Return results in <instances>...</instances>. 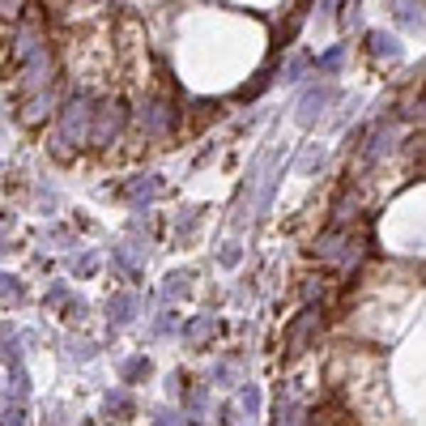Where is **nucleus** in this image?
I'll return each mask as SVG.
<instances>
[{
    "label": "nucleus",
    "mask_w": 426,
    "mask_h": 426,
    "mask_svg": "<svg viewBox=\"0 0 426 426\" xmlns=\"http://www.w3.org/2000/svg\"><path fill=\"white\" fill-rule=\"evenodd\" d=\"M171 119H175V115H171V107H162V102H158V107H141V128H145L149 137H162V132L171 128Z\"/></svg>",
    "instance_id": "obj_5"
},
{
    "label": "nucleus",
    "mask_w": 426,
    "mask_h": 426,
    "mask_svg": "<svg viewBox=\"0 0 426 426\" xmlns=\"http://www.w3.org/2000/svg\"><path fill=\"white\" fill-rule=\"evenodd\" d=\"M47 73H51V55H47V51L30 55V60H26V90H38V85L47 81Z\"/></svg>",
    "instance_id": "obj_6"
},
{
    "label": "nucleus",
    "mask_w": 426,
    "mask_h": 426,
    "mask_svg": "<svg viewBox=\"0 0 426 426\" xmlns=\"http://www.w3.org/2000/svg\"><path fill=\"white\" fill-rule=\"evenodd\" d=\"M128 192H132V201H154V196H162V179H158V175H149V179H137Z\"/></svg>",
    "instance_id": "obj_7"
},
{
    "label": "nucleus",
    "mask_w": 426,
    "mask_h": 426,
    "mask_svg": "<svg viewBox=\"0 0 426 426\" xmlns=\"http://www.w3.org/2000/svg\"><path fill=\"white\" fill-rule=\"evenodd\" d=\"M388 137H393L388 128H376V132H371V145H367V158H380V154L388 149Z\"/></svg>",
    "instance_id": "obj_10"
},
{
    "label": "nucleus",
    "mask_w": 426,
    "mask_h": 426,
    "mask_svg": "<svg viewBox=\"0 0 426 426\" xmlns=\"http://www.w3.org/2000/svg\"><path fill=\"white\" fill-rule=\"evenodd\" d=\"M188 290V273H171L166 277V294H183Z\"/></svg>",
    "instance_id": "obj_14"
},
{
    "label": "nucleus",
    "mask_w": 426,
    "mask_h": 426,
    "mask_svg": "<svg viewBox=\"0 0 426 426\" xmlns=\"http://www.w3.org/2000/svg\"><path fill=\"white\" fill-rule=\"evenodd\" d=\"M422 111H426V98H422Z\"/></svg>",
    "instance_id": "obj_16"
},
{
    "label": "nucleus",
    "mask_w": 426,
    "mask_h": 426,
    "mask_svg": "<svg viewBox=\"0 0 426 426\" xmlns=\"http://www.w3.org/2000/svg\"><path fill=\"white\" fill-rule=\"evenodd\" d=\"M371 51H376V55H393V60L401 55V47H397L393 34H371Z\"/></svg>",
    "instance_id": "obj_8"
},
{
    "label": "nucleus",
    "mask_w": 426,
    "mask_h": 426,
    "mask_svg": "<svg viewBox=\"0 0 426 426\" xmlns=\"http://www.w3.org/2000/svg\"><path fill=\"white\" fill-rule=\"evenodd\" d=\"M316 256H320V260H337V265H354V260H358V243L350 239V230L329 226V230L316 239Z\"/></svg>",
    "instance_id": "obj_2"
},
{
    "label": "nucleus",
    "mask_w": 426,
    "mask_h": 426,
    "mask_svg": "<svg viewBox=\"0 0 426 426\" xmlns=\"http://www.w3.org/2000/svg\"><path fill=\"white\" fill-rule=\"evenodd\" d=\"M141 371H145V363H141V358H137V363H128V367H124V376H128V380H137V376H141Z\"/></svg>",
    "instance_id": "obj_15"
},
{
    "label": "nucleus",
    "mask_w": 426,
    "mask_h": 426,
    "mask_svg": "<svg viewBox=\"0 0 426 426\" xmlns=\"http://www.w3.org/2000/svg\"><path fill=\"white\" fill-rule=\"evenodd\" d=\"M119 128H124V111H119L115 102H107V107H98V124H94V137H90V141H94V145H107Z\"/></svg>",
    "instance_id": "obj_3"
},
{
    "label": "nucleus",
    "mask_w": 426,
    "mask_h": 426,
    "mask_svg": "<svg viewBox=\"0 0 426 426\" xmlns=\"http://www.w3.org/2000/svg\"><path fill=\"white\" fill-rule=\"evenodd\" d=\"M90 107H94V102H90V94L68 98L64 119H60V141H85V137H94V132H90V119H94L98 111H90Z\"/></svg>",
    "instance_id": "obj_1"
},
{
    "label": "nucleus",
    "mask_w": 426,
    "mask_h": 426,
    "mask_svg": "<svg viewBox=\"0 0 426 426\" xmlns=\"http://www.w3.org/2000/svg\"><path fill=\"white\" fill-rule=\"evenodd\" d=\"M329 102H333V90H329V85H320V90L303 94V102H299V119H303V124H311V119H316Z\"/></svg>",
    "instance_id": "obj_4"
},
{
    "label": "nucleus",
    "mask_w": 426,
    "mask_h": 426,
    "mask_svg": "<svg viewBox=\"0 0 426 426\" xmlns=\"http://www.w3.org/2000/svg\"><path fill=\"white\" fill-rule=\"evenodd\" d=\"M209 329H213V320H196V324H188V341H205Z\"/></svg>",
    "instance_id": "obj_13"
},
{
    "label": "nucleus",
    "mask_w": 426,
    "mask_h": 426,
    "mask_svg": "<svg viewBox=\"0 0 426 426\" xmlns=\"http://www.w3.org/2000/svg\"><path fill=\"white\" fill-rule=\"evenodd\" d=\"M132 307H137V299H132V294H119V299L111 303V316H115V324H124V320L132 316Z\"/></svg>",
    "instance_id": "obj_9"
},
{
    "label": "nucleus",
    "mask_w": 426,
    "mask_h": 426,
    "mask_svg": "<svg viewBox=\"0 0 426 426\" xmlns=\"http://www.w3.org/2000/svg\"><path fill=\"white\" fill-rule=\"evenodd\" d=\"M393 4H397V17H401L405 26H418V13H414L418 4H414V0H393Z\"/></svg>",
    "instance_id": "obj_11"
},
{
    "label": "nucleus",
    "mask_w": 426,
    "mask_h": 426,
    "mask_svg": "<svg viewBox=\"0 0 426 426\" xmlns=\"http://www.w3.org/2000/svg\"><path fill=\"white\" fill-rule=\"evenodd\" d=\"M341 55H346V47H333L329 55H320V60H316V68H324V73H329V68H337V64H341Z\"/></svg>",
    "instance_id": "obj_12"
}]
</instances>
